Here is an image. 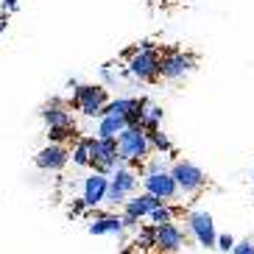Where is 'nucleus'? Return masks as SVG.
<instances>
[{
    "label": "nucleus",
    "mask_w": 254,
    "mask_h": 254,
    "mask_svg": "<svg viewBox=\"0 0 254 254\" xmlns=\"http://www.w3.org/2000/svg\"><path fill=\"white\" fill-rule=\"evenodd\" d=\"M126 59V75L134 81H157L159 78V45H154L151 39H142L128 51H123Z\"/></svg>",
    "instance_id": "obj_1"
},
{
    "label": "nucleus",
    "mask_w": 254,
    "mask_h": 254,
    "mask_svg": "<svg viewBox=\"0 0 254 254\" xmlns=\"http://www.w3.org/2000/svg\"><path fill=\"white\" fill-rule=\"evenodd\" d=\"M115 145H118V157L123 165H128L131 171L142 173V165L151 154L148 137H145V128L142 126H126L115 137Z\"/></svg>",
    "instance_id": "obj_2"
},
{
    "label": "nucleus",
    "mask_w": 254,
    "mask_h": 254,
    "mask_svg": "<svg viewBox=\"0 0 254 254\" xmlns=\"http://www.w3.org/2000/svg\"><path fill=\"white\" fill-rule=\"evenodd\" d=\"M106 101H109V90L104 84H75L70 106H75L84 118H101Z\"/></svg>",
    "instance_id": "obj_3"
},
{
    "label": "nucleus",
    "mask_w": 254,
    "mask_h": 254,
    "mask_svg": "<svg viewBox=\"0 0 254 254\" xmlns=\"http://www.w3.org/2000/svg\"><path fill=\"white\" fill-rule=\"evenodd\" d=\"M168 171H171L173 182H176L179 195H198L207 187V173L195 162H190V159H176Z\"/></svg>",
    "instance_id": "obj_4"
},
{
    "label": "nucleus",
    "mask_w": 254,
    "mask_h": 254,
    "mask_svg": "<svg viewBox=\"0 0 254 254\" xmlns=\"http://www.w3.org/2000/svg\"><path fill=\"white\" fill-rule=\"evenodd\" d=\"M193 70H195L193 53H185L179 48L159 51V78H165V81H185Z\"/></svg>",
    "instance_id": "obj_5"
},
{
    "label": "nucleus",
    "mask_w": 254,
    "mask_h": 254,
    "mask_svg": "<svg viewBox=\"0 0 254 254\" xmlns=\"http://www.w3.org/2000/svg\"><path fill=\"white\" fill-rule=\"evenodd\" d=\"M137 187H140V176H137V171H131L128 165H118V168L109 173V185H106V198L104 201L120 207L128 195L134 193Z\"/></svg>",
    "instance_id": "obj_6"
},
{
    "label": "nucleus",
    "mask_w": 254,
    "mask_h": 254,
    "mask_svg": "<svg viewBox=\"0 0 254 254\" xmlns=\"http://www.w3.org/2000/svg\"><path fill=\"white\" fill-rule=\"evenodd\" d=\"M87 148H90V168L95 173L109 176L118 165H123L118 157L115 140H106V137H87Z\"/></svg>",
    "instance_id": "obj_7"
},
{
    "label": "nucleus",
    "mask_w": 254,
    "mask_h": 254,
    "mask_svg": "<svg viewBox=\"0 0 254 254\" xmlns=\"http://www.w3.org/2000/svg\"><path fill=\"white\" fill-rule=\"evenodd\" d=\"M187 238L190 232L182 229L176 221H168V224H154V249L162 254H176L187 246Z\"/></svg>",
    "instance_id": "obj_8"
},
{
    "label": "nucleus",
    "mask_w": 254,
    "mask_h": 254,
    "mask_svg": "<svg viewBox=\"0 0 254 254\" xmlns=\"http://www.w3.org/2000/svg\"><path fill=\"white\" fill-rule=\"evenodd\" d=\"M187 232L195 238V243L204 249H215V221L209 215L207 209H193V212H187Z\"/></svg>",
    "instance_id": "obj_9"
},
{
    "label": "nucleus",
    "mask_w": 254,
    "mask_h": 254,
    "mask_svg": "<svg viewBox=\"0 0 254 254\" xmlns=\"http://www.w3.org/2000/svg\"><path fill=\"white\" fill-rule=\"evenodd\" d=\"M142 190H145V193H151V195H157L159 201H176V198H179L176 182H173V176H171V171H168V168L142 173Z\"/></svg>",
    "instance_id": "obj_10"
},
{
    "label": "nucleus",
    "mask_w": 254,
    "mask_h": 254,
    "mask_svg": "<svg viewBox=\"0 0 254 254\" xmlns=\"http://www.w3.org/2000/svg\"><path fill=\"white\" fill-rule=\"evenodd\" d=\"M67 162H70V148H64L62 142H48L45 148L37 151V157H34V165L39 171H48V173L64 171Z\"/></svg>",
    "instance_id": "obj_11"
},
{
    "label": "nucleus",
    "mask_w": 254,
    "mask_h": 254,
    "mask_svg": "<svg viewBox=\"0 0 254 254\" xmlns=\"http://www.w3.org/2000/svg\"><path fill=\"white\" fill-rule=\"evenodd\" d=\"M39 118L45 120L48 128H67L75 126L73 123V112H70V104H64L62 98H51L42 109H39Z\"/></svg>",
    "instance_id": "obj_12"
},
{
    "label": "nucleus",
    "mask_w": 254,
    "mask_h": 254,
    "mask_svg": "<svg viewBox=\"0 0 254 254\" xmlns=\"http://www.w3.org/2000/svg\"><path fill=\"white\" fill-rule=\"evenodd\" d=\"M106 185H109V176H104V173H87L81 179V198L84 204H87V209H95L104 204L106 198Z\"/></svg>",
    "instance_id": "obj_13"
},
{
    "label": "nucleus",
    "mask_w": 254,
    "mask_h": 254,
    "mask_svg": "<svg viewBox=\"0 0 254 254\" xmlns=\"http://www.w3.org/2000/svg\"><path fill=\"white\" fill-rule=\"evenodd\" d=\"M157 204H162L157 195H151V193H145V190H142V193H131L126 201L120 204V207H123V215L142 221V218H148V212L157 207Z\"/></svg>",
    "instance_id": "obj_14"
},
{
    "label": "nucleus",
    "mask_w": 254,
    "mask_h": 254,
    "mask_svg": "<svg viewBox=\"0 0 254 254\" xmlns=\"http://www.w3.org/2000/svg\"><path fill=\"white\" fill-rule=\"evenodd\" d=\"M90 235H123L126 226H123V218L120 215H109V212H98L92 215V221L87 224Z\"/></svg>",
    "instance_id": "obj_15"
},
{
    "label": "nucleus",
    "mask_w": 254,
    "mask_h": 254,
    "mask_svg": "<svg viewBox=\"0 0 254 254\" xmlns=\"http://www.w3.org/2000/svg\"><path fill=\"white\" fill-rule=\"evenodd\" d=\"M126 128V118H120V115H101L98 118V131L95 137H106V140H115Z\"/></svg>",
    "instance_id": "obj_16"
},
{
    "label": "nucleus",
    "mask_w": 254,
    "mask_h": 254,
    "mask_svg": "<svg viewBox=\"0 0 254 254\" xmlns=\"http://www.w3.org/2000/svg\"><path fill=\"white\" fill-rule=\"evenodd\" d=\"M162 118H165L162 106L145 101V106H142V118H140V126L145 128V131H151V128H159V126H162Z\"/></svg>",
    "instance_id": "obj_17"
},
{
    "label": "nucleus",
    "mask_w": 254,
    "mask_h": 254,
    "mask_svg": "<svg viewBox=\"0 0 254 254\" xmlns=\"http://www.w3.org/2000/svg\"><path fill=\"white\" fill-rule=\"evenodd\" d=\"M145 137H148L151 151H159V154H173V142H171V137L162 131V126H159V128H151V131H145Z\"/></svg>",
    "instance_id": "obj_18"
},
{
    "label": "nucleus",
    "mask_w": 254,
    "mask_h": 254,
    "mask_svg": "<svg viewBox=\"0 0 254 254\" xmlns=\"http://www.w3.org/2000/svg\"><path fill=\"white\" fill-rule=\"evenodd\" d=\"M70 162L75 168H90V148H87V137H78L70 148Z\"/></svg>",
    "instance_id": "obj_19"
},
{
    "label": "nucleus",
    "mask_w": 254,
    "mask_h": 254,
    "mask_svg": "<svg viewBox=\"0 0 254 254\" xmlns=\"http://www.w3.org/2000/svg\"><path fill=\"white\" fill-rule=\"evenodd\" d=\"M176 215H179V209L171 207V201H162L148 212V221L151 224H168V221H173Z\"/></svg>",
    "instance_id": "obj_20"
},
{
    "label": "nucleus",
    "mask_w": 254,
    "mask_h": 254,
    "mask_svg": "<svg viewBox=\"0 0 254 254\" xmlns=\"http://www.w3.org/2000/svg\"><path fill=\"white\" fill-rule=\"evenodd\" d=\"M131 104H134V98H118V101H106L104 112L101 115H120V118H126V112L131 109Z\"/></svg>",
    "instance_id": "obj_21"
},
{
    "label": "nucleus",
    "mask_w": 254,
    "mask_h": 254,
    "mask_svg": "<svg viewBox=\"0 0 254 254\" xmlns=\"http://www.w3.org/2000/svg\"><path fill=\"white\" fill-rule=\"evenodd\" d=\"M137 240L134 246L137 249H154V224H145V226H137Z\"/></svg>",
    "instance_id": "obj_22"
},
{
    "label": "nucleus",
    "mask_w": 254,
    "mask_h": 254,
    "mask_svg": "<svg viewBox=\"0 0 254 254\" xmlns=\"http://www.w3.org/2000/svg\"><path fill=\"white\" fill-rule=\"evenodd\" d=\"M232 246H235V238H232V235H215V249H218V252L229 254Z\"/></svg>",
    "instance_id": "obj_23"
},
{
    "label": "nucleus",
    "mask_w": 254,
    "mask_h": 254,
    "mask_svg": "<svg viewBox=\"0 0 254 254\" xmlns=\"http://www.w3.org/2000/svg\"><path fill=\"white\" fill-rule=\"evenodd\" d=\"M229 254H254V240H235Z\"/></svg>",
    "instance_id": "obj_24"
},
{
    "label": "nucleus",
    "mask_w": 254,
    "mask_h": 254,
    "mask_svg": "<svg viewBox=\"0 0 254 254\" xmlns=\"http://www.w3.org/2000/svg\"><path fill=\"white\" fill-rule=\"evenodd\" d=\"M70 212H73V215H81V212H87V204H84L81 195H78V198H73V204H70Z\"/></svg>",
    "instance_id": "obj_25"
},
{
    "label": "nucleus",
    "mask_w": 254,
    "mask_h": 254,
    "mask_svg": "<svg viewBox=\"0 0 254 254\" xmlns=\"http://www.w3.org/2000/svg\"><path fill=\"white\" fill-rule=\"evenodd\" d=\"M17 6H20V0H0V11H6V14L17 11Z\"/></svg>",
    "instance_id": "obj_26"
},
{
    "label": "nucleus",
    "mask_w": 254,
    "mask_h": 254,
    "mask_svg": "<svg viewBox=\"0 0 254 254\" xmlns=\"http://www.w3.org/2000/svg\"><path fill=\"white\" fill-rule=\"evenodd\" d=\"M101 78H104L106 84H115V81H118V75L112 73V67H109V64H104V67H101Z\"/></svg>",
    "instance_id": "obj_27"
},
{
    "label": "nucleus",
    "mask_w": 254,
    "mask_h": 254,
    "mask_svg": "<svg viewBox=\"0 0 254 254\" xmlns=\"http://www.w3.org/2000/svg\"><path fill=\"white\" fill-rule=\"evenodd\" d=\"M6 23H8V14H6V11H0V31L6 28Z\"/></svg>",
    "instance_id": "obj_28"
},
{
    "label": "nucleus",
    "mask_w": 254,
    "mask_h": 254,
    "mask_svg": "<svg viewBox=\"0 0 254 254\" xmlns=\"http://www.w3.org/2000/svg\"><path fill=\"white\" fill-rule=\"evenodd\" d=\"M252 182H254V171H252Z\"/></svg>",
    "instance_id": "obj_29"
}]
</instances>
